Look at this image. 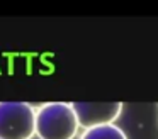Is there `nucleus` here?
Masks as SVG:
<instances>
[{
  "mask_svg": "<svg viewBox=\"0 0 158 139\" xmlns=\"http://www.w3.org/2000/svg\"><path fill=\"white\" fill-rule=\"evenodd\" d=\"M78 127L72 104L48 102L36 108V136L39 139H73Z\"/></svg>",
  "mask_w": 158,
  "mask_h": 139,
  "instance_id": "f257e3e1",
  "label": "nucleus"
},
{
  "mask_svg": "<svg viewBox=\"0 0 158 139\" xmlns=\"http://www.w3.org/2000/svg\"><path fill=\"white\" fill-rule=\"evenodd\" d=\"M36 136V108L27 102H0V139Z\"/></svg>",
  "mask_w": 158,
  "mask_h": 139,
  "instance_id": "f03ea898",
  "label": "nucleus"
},
{
  "mask_svg": "<svg viewBox=\"0 0 158 139\" xmlns=\"http://www.w3.org/2000/svg\"><path fill=\"white\" fill-rule=\"evenodd\" d=\"M72 107L83 129L114 124L123 112L121 102H73Z\"/></svg>",
  "mask_w": 158,
  "mask_h": 139,
  "instance_id": "7ed1b4c3",
  "label": "nucleus"
},
{
  "mask_svg": "<svg viewBox=\"0 0 158 139\" xmlns=\"http://www.w3.org/2000/svg\"><path fill=\"white\" fill-rule=\"evenodd\" d=\"M80 139H127V136L116 124H106V125L83 129Z\"/></svg>",
  "mask_w": 158,
  "mask_h": 139,
  "instance_id": "20e7f679",
  "label": "nucleus"
}]
</instances>
